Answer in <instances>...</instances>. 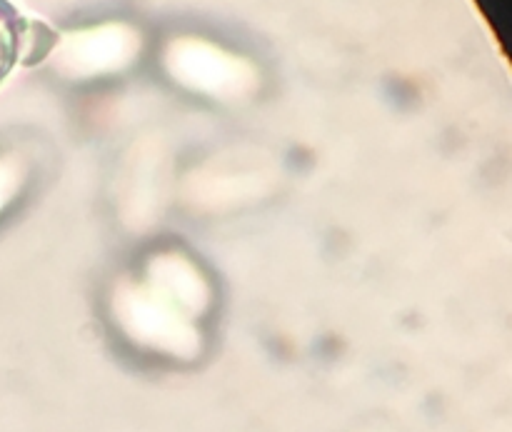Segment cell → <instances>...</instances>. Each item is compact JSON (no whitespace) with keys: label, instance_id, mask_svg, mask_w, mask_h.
Segmentation results:
<instances>
[{"label":"cell","instance_id":"6da1fadb","mask_svg":"<svg viewBox=\"0 0 512 432\" xmlns=\"http://www.w3.org/2000/svg\"><path fill=\"white\" fill-rule=\"evenodd\" d=\"M18 50V18L5 0H0V78L10 70Z\"/></svg>","mask_w":512,"mask_h":432}]
</instances>
